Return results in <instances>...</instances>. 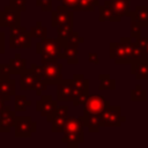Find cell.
I'll return each mask as SVG.
<instances>
[{
    "label": "cell",
    "instance_id": "obj_5",
    "mask_svg": "<svg viewBox=\"0 0 148 148\" xmlns=\"http://www.w3.org/2000/svg\"><path fill=\"white\" fill-rule=\"evenodd\" d=\"M36 53H50L56 54L59 57V59H65L64 50L61 46V43L58 38H43L39 42L36 43Z\"/></svg>",
    "mask_w": 148,
    "mask_h": 148
},
{
    "label": "cell",
    "instance_id": "obj_43",
    "mask_svg": "<svg viewBox=\"0 0 148 148\" xmlns=\"http://www.w3.org/2000/svg\"><path fill=\"white\" fill-rule=\"evenodd\" d=\"M5 106H6V104H5V101H3V99L0 97V113L2 112V110H3V108H5Z\"/></svg>",
    "mask_w": 148,
    "mask_h": 148
},
{
    "label": "cell",
    "instance_id": "obj_26",
    "mask_svg": "<svg viewBox=\"0 0 148 148\" xmlns=\"http://www.w3.org/2000/svg\"><path fill=\"white\" fill-rule=\"evenodd\" d=\"M30 105H31V102L27 98V96L24 94H18V95L14 96V109H15V111L23 112Z\"/></svg>",
    "mask_w": 148,
    "mask_h": 148
},
{
    "label": "cell",
    "instance_id": "obj_9",
    "mask_svg": "<svg viewBox=\"0 0 148 148\" xmlns=\"http://www.w3.org/2000/svg\"><path fill=\"white\" fill-rule=\"evenodd\" d=\"M111 103L104 98L102 95H90L86 104L83 105V113L90 114H101L104 109Z\"/></svg>",
    "mask_w": 148,
    "mask_h": 148
},
{
    "label": "cell",
    "instance_id": "obj_12",
    "mask_svg": "<svg viewBox=\"0 0 148 148\" xmlns=\"http://www.w3.org/2000/svg\"><path fill=\"white\" fill-rule=\"evenodd\" d=\"M57 88V101L66 102L73 101V79H64L56 84Z\"/></svg>",
    "mask_w": 148,
    "mask_h": 148
},
{
    "label": "cell",
    "instance_id": "obj_11",
    "mask_svg": "<svg viewBox=\"0 0 148 148\" xmlns=\"http://www.w3.org/2000/svg\"><path fill=\"white\" fill-rule=\"evenodd\" d=\"M131 74L136 80H148V56L131 62Z\"/></svg>",
    "mask_w": 148,
    "mask_h": 148
},
{
    "label": "cell",
    "instance_id": "obj_16",
    "mask_svg": "<svg viewBox=\"0 0 148 148\" xmlns=\"http://www.w3.org/2000/svg\"><path fill=\"white\" fill-rule=\"evenodd\" d=\"M84 128L86 126L83 121V116H80V117L68 116L62 133H73V134L84 135Z\"/></svg>",
    "mask_w": 148,
    "mask_h": 148
},
{
    "label": "cell",
    "instance_id": "obj_18",
    "mask_svg": "<svg viewBox=\"0 0 148 148\" xmlns=\"http://www.w3.org/2000/svg\"><path fill=\"white\" fill-rule=\"evenodd\" d=\"M59 42L61 43L62 50H64V54H65V59L68 64H74L76 65L79 62V45L68 43L64 39H59Z\"/></svg>",
    "mask_w": 148,
    "mask_h": 148
},
{
    "label": "cell",
    "instance_id": "obj_31",
    "mask_svg": "<svg viewBox=\"0 0 148 148\" xmlns=\"http://www.w3.org/2000/svg\"><path fill=\"white\" fill-rule=\"evenodd\" d=\"M36 77H37V76H36ZM47 86H49V83L45 81V79H43V77H37V79H36V84H35L34 91L36 92L37 96H42L43 92L47 89Z\"/></svg>",
    "mask_w": 148,
    "mask_h": 148
},
{
    "label": "cell",
    "instance_id": "obj_42",
    "mask_svg": "<svg viewBox=\"0 0 148 148\" xmlns=\"http://www.w3.org/2000/svg\"><path fill=\"white\" fill-rule=\"evenodd\" d=\"M5 36L6 34L3 31H0V54L5 53Z\"/></svg>",
    "mask_w": 148,
    "mask_h": 148
},
{
    "label": "cell",
    "instance_id": "obj_39",
    "mask_svg": "<svg viewBox=\"0 0 148 148\" xmlns=\"http://www.w3.org/2000/svg\"><path fill=\"white\" fill-rule=\"evenodd\" d=\"M136 43H138V45L142 49V51L145 52V54L146 56H148V37H143V36H141V37H139V38H136V39H134Z\"/></svg>",
    "mask_w": 148,
    "mask_h": 148
},
{
    "label": "cell",
    "instance_id": "obj_41",
    "mask_svg": "<svg viewBox=\"0 0 148 148\" xmlns=\"http://www.w3.org/2000/svg\"><path fill=\"white\" fill-rule=\"evenodd\" d=\"M88 61L91 62V64L98 65L99 64V57H98V54L95 53V52H89L88 53Z\"/></svg>",
    "mask_w": 148,
    "mask_h": 148
},
{
    "label": "cell",
    "instance_id": "obj_10",
    "mask_svg": "<svg viewBox=\"0 0 148 148\" xmlns=\"http://www.w3.org/2000/svg\"><path fill=\"white\" fill-rule=\"evenodd\" d=\"M62 65L58 62H50V64H43L44 68V79L49 84H57L60 81L64 80L62 76Z\"/></svg>",
    "mask_w": 148,
    "mask_h": 148
},
{
    "label": "cell",
    "instance_id": "obj_21",
    "mask_svg": "<svg viewBox=\"0 0 148 148\" xmlns=\"http://www.w3.org/2000/svg\"><path fill=\"white\" fill-rule=\"evenodd\" d=\"M130 17L136 21L142 28H148V6H136L130 13Z\"/></svg>",
    "mask_w": 148,
    "mask_h": 148
},
{
    "label": "cell",
    "instance_id": "obj_17",
    "mask_svg": "<svg viewBox=\"0 0 148 148\" xmlns=\"http://www.w3.org/2000/svg\"><path fill=\"white\" fill-rule=\"evenodd\" d=\"M104 3L109 5L113 12L116 13V15L118 17H124V16H130V3L131 0H105Z\"/></svg>",
    "mask_w": 148,
    "mask_h": 148
},
{
    "label": "cell",
    "instance_id": "obj_44",
    "mask_svg": "<svg viewBox=\"0 0 148 148\" xmlns=\"http://www.w3.org/2000/svg\"><path fill=\"white\" fill-rule=\"evenodd\" d=\"M58 1H60V2H61V0H58Z\"/></svg>",
    "mask_w": 148,
    "mask_h": 148
},
{
    "label": "cell",
    "instance_id": "obj_2",
    "mask_svg": "<svg viewBox=\"0 0 148 148\" xmlns=\"http://www.w3.org/2000/svg\"><path fill=\"white\" fill-rule=\"evenodd\" d=\"M9 47L10 49H30L31 35L24 27L15 25L9 28Z\"/></svg>",
    "mask_w": 148,
    "mask_h": 148
},
{
    "label": "cell",
    "instance_id": "obj_33",
    "mask_svg": "<svg viewBox=\"0 0 148 148\" xmlns=\"http://www.w3.org/2000/svg\"><path fill=\"white\" fill-rule=\"evenodd\" d=\"M141 28H142V27H141L136 21L131 20V37L134 38V39L141 37V36H142V35H141Z\"/></svg>",
    "mask_w": 148,
    "mask_h": 148
},
{
    "label": "cell",
    "instance_id": "obj_25",
    "mask_svg": "<svg viewBox=\"0 0 148 148\" xmlns=\"http://www.w3.org/2000/svg\"><path fill=\"white\" fill-rule=\"evenodd\" d=\"M99 90H114L116 89V80H113L109 74H99Z\"/></svg>",
    "mask_w": 148,
    "mask_h": 148
},
{
    "label": "cell",
    "instance_id": "obj_4",
    "mask_svg": "<svg viewBox=\"0 0 148 148\" xmlns=\"http://www.w3.org/2000/svg\"><path fill=\"white\" fill-rule=\"evenodd\" d=\"M58 101H54L52 95H42L40 99L36 102V111H38L40 113L42 117H44L46 119V121L52 123L56 112H57V108H58Z\"/></svg>",
    "mask_w": 148,
    "mask_h": 148
},
{
    "label": "cell",
    "instance_id": "obj_29",
    "mask_svg": "<svg viewBox=\"0 0 148 148\" xmlns=\"http://www.w3.org/2000/svg\"><path fill=\"white\" fill-rule=\"evenodd\" d=\"M131 99L132 101H146L147 99V90L142 88L141 84H136L134 89L131 90Z\"/></svg>",
    "mask_w": 148,
    "mask_h": 148
},
{
    "label": "cell",
    "instance_id": "obj_23",
    "mask_svg": "<svg viewBox=\"0 0 148 148\" xmlns=\"http://www.w3.org/2000/svg\"><path fill=\"white\" fill-rule=\"evenodd\" d=\"M8 65H9V67H10L13 74L20 75L23 71L27 69V60H25L24 58H22L20 53H16L13 58H10Z\"/></svg>",
    "mask_w": 148,
    "mask_h": 148
},
{
    "label": "cell",
    "instance_id": "obj_36",
    "mask_svg": "<svg viewBox=\"0 0 148 148\" xmlns=\"http://www.w3.org/2000/svg\"><path fill=\"white\" fill-rule=\"evenodd\" d=\"M9 5L20 12L27 10V0H9Z\"/></svg>",
    "mask_w": 148,
    "mask_h": 148
},
{
    "label": "cell",
    "instance_id": "obj_14",
    "mask_svg": "<svg viewBox=\"0 0 148 148\" xmlns=\"http://www.w3.org/2000/svg\"><path fill=\"white\" fill-rule=\"evenodd\" d=\"M73 99L89 94V80L83 74L73 75Z\"/></svg>",
    "mask_w": 148,
    "mask_h": 148
},
{
    "label": "cell",
    "instance_id": "obj_27",
    "mask_svg": "<svg viewBox=\"0 0 148 148\" xmlns=\"http://www.w3.org/2000/svg\"><path fill=\"white\" fill-rule=\"evenodd\" d=\"M30 35L32 38H38V39H43V38H46L47 37V28L44 27L40 21H37L35 25H32L30 28Z\"/></svg>",
    "mask_w": 148,
    "mask_h": 148
},
{
    "label": "cell",
    "instance_id": "obj_37",
    "mask_svg": "<svg viewBox=\"0 0 148 148\" xmlns=\"http://www.w3.org/2000/svg\"><path fill=\"white\" fill-rule=\"evenodd\" d=\"M32 72V74L37 77H43L44 79V68H43V64L42 65H37V64H31V66L29 67Z\"/></svg>",
    "mask_w": 148,
    "mask_h": 148
},
{
    "label": "cell",
    "instance_id": "obj_19",
    "mask_svg": "<svg viewBox=\"0 0 148 148\" xmlns=\"http://www.w3.org/2000/svg\"><path fill=\"white\" fill-rule=\"evenodd\" d=\"M16 95V80L8 79V80H0V97L8 102L10 97Z\"/></svg>",
    "mask_w": 148,
    "mask_h": 148
},
{
    "label": "cell",
    "instance_id": "obj_20",
    "mask_svg": "<svg viewBox=\"0 0 148 148\" xmlns=\"http://www.w3.org/2000/svg\"><path fill=\"white\" fill-rule=\"evenodd\" d=\"M83 121L86 128L90 133H98L102 127V117L101 114H90V113H83Z\"/></svg>",
    "mask_w": 148,
    "mask_h": 148
},
{
    "label": "cell",
    "instance_id": "obj_1",
    "mask_svg": "<svg viewBox=\"0 0 148 148\" xmlns=\"http://www.w3.org/2000/svg\"><path fill=\"white\" fill-rule=\"evenodd\" d=\"M146 56L138 43L132 40V37H121L119 42L109 44V58L116 64H130Z\"/></svg>",
    "mask_w": 148,
    "mask_h": 148
},
{
    "label": "cell",
    "instance_id": "obj_40",
    "mask_svg": "<svg viewBox=\"0 0 148 148\" xmlns=\"http://www.w3.org/2000/svg\"><path fill=\"white\" fill-rule=\"evenodd\" d=\"M80 0H61V5H64L65 7H67L68 9L76 12L77 6H79Z\"/></svg>",
    "mask_w": 148,
    "mask_h": 148
},
{
    "label": "cell",
    "instance_id": "obj_38",
    "mask_svg": "<svg viewBox=\"0 0 148 148\" xmlns=\"http://www.w3.org/2000/svg\"><path fill=\"white\" fill-rule=\"evenodd\" d=\"M40 61L42 64H50V62H57L59 60V57L56 54H50V53H42L40 54Z\"/></svg>",
    "mask_w": 148,
    "mask_h": 148
},
{
    "label": "cell",
    "instance_id": "obj_7",
    "mask_svg": "<svg viewBox=\"0 0 148 148\" xmlns=\"http://www.w3.org/2000/svg\"><path fill=\"white\" fill-rule=\"evenodd\" d=\"M0 24L1 27L6 28L21 25V12L10 5L3 6V8L0 10Z\"/></svg>",
    "mask_w": 148,
    "mask_h": 148
},
{
    "label": "cell",
    "instance_id": "obj_22",
    "mask_svg": "<svg viewBox=\"0 0 148 148\" xmlns=\"http://www.w3.org/2000/svg\"><path fill=\"white\" fill-rule=\"evenodd\" d=\"M36 76L32 74L30 68H27L20 74V89L21 90H34L36 84Z\"/></svg>",
    "mask_w": 148,
    "mask_h": 148
},
{
    "label": "cell",
    "instance_id": "obj_28",
    "mask_svg": "<svg viewBox=\"0 0 148 148\" xmlns=\"http://www.w3.org/2000/svg\"><path fill=\"white\" fill-rule=\"evenodd\" d=\"M96 7H99L98 0H80L76 12H94Z\"/></svg>",
    "mask_w": 148,
    "mask_h": 148
},
{
    "label": "cell",
    "instance_id": "obj_6",
    "mask_svg": "<svg viewBox=\"0 0 148 148\" xmlns=\"http://www.w3.org/2000/svg\"><path fill=\"white\" fill-rule=\"evenodd\" d=\"M37 131L36 123L29 116L16 117L14 125V134L16 138H30L32 133Z\"/></svg>",
    "mask_w": 148,
    "mask_h": 148
},
{
    "label": "cell",
    "instance_id": "obj_35",
    "mask_svg": "<svg viewBox=\"0 0 148 148\" xmlns=\"http://www.w3.org/2000/svg\"><path fill=\"white\" fill-rule=\"evenodd\" d=\"M36 6L42 12H52V0H36Z\"/></svg>",
    "mask_w": 148,
    "mask_h": 148
},
{
    "label": "cell",
    "instance_id": "obj_13",
    "mask_svg": "<svg viewBox=\"0 0 148 148\" xmlns=\"http://www.w3.org/2000/svg\"><path fill=\"white\" fill-rule=\"evenodd\" d=\"M16 121L15 111H12L9 105H6L0 113V133H9Z\"/></svg>",
    "mask_w": 148,
    "mask_h": 148
},
{
    "label": "cell",
    "instance_id": "obj_34",
    "mask_svg": "<svg viewBox=\"0 0 148 148\" xmlns=\"http://www.w3.org/2000/svg\"><path fill=\"white\" fill-rule=\"evenodd\" d=\"M12 69L8 64H0V80H8L12 76Z\"/></svg>",
    "mask_w": 148,
    "mask_h": 148
},
{
    "label": "cell",
    "instance_id": "obj_15",
    "mask_svg": "<svg viewBox=\"0 0 148 148\" xmlns=\"http://www.w3.org/2000/svg\"><path fill=\"white\" fill-rule=\"evenodd\" d=\"M68 118V106L67 105H58L56 116L52 120V127L51 131L53 133H59L64 131L65 124Z\"/></svg>",
    "mask_w": 148,
    "mask_h": 148
},
{
    "label": "cell",
    "instance_id": "obj_24",
    "mask_svg": "<svg viewBox=\"0 0 148 148\" xmlns=\"http://www.w3.org/2000/svg\"><path fill=\"white\" fill-rule=\"evenodd\" d=\"M98 10H99V22H105V21H109V22H119L121 18L118 17L116 15V13L113 12V9L104 3L103 6H99L98 7Z\"/></svg>",
    "mask_w": 148,
    "mask_h": 148
},
{
    "label": "cell",
    "instance_id": "obj_3",
    "mask_svg": "<svg viewBox=\"0 0 148 148\" xmlns=\"http://www.w3.org/2000/svg\"><path fill=\"white\" fill-rule=\"evenodd\" d=\"M101 117L102 127H119L126 121V117L121 114V108L119 105H108L101 113Z\"/></svg>",
    "mask_w": 148,
    "mask_h": 148
},
{
    "label": "cell",
    "instance_id": "obj_45",
    "mask_svg": "<svg viewBox=\"0 0 148 148\" xmlns=\"http://www.w3.org/2000/svg\"><path fill=\"white\" fill-rule=\"evenodd\" d=\"M0 27H1V24H0Z\"/></svg>",
    "mask_w": 148,
    "mask_h": 148
},
{
    "label": "cell",
    "instance_id": "obj_30",
    "mask_svg": "<svg viewBox=\"0 0 148 148\" xmlns=\"http://www.w3.org/2000/svg\"><path fill=\"white\" fill-rule=\"evenodd\" d=\"M58 39H64V40H66V42H68V43L75 44V45H79V44L84 43V38L81 37L80 34H79L77 31H74V30H72V31L68 34L67 37H65V38H58Z\"/></svg>",
    "mask_w": 148,
    "mask_h": 148
},
{
    "label": "cell",
    "instance_id": "obj_32",
    "mask_svg": "<svg viewBox=\"0 0 148 148\" xmlns=\"http://www.w3.org/2000/svg\"><path fill=\"white\" fill-rule=\"evenodd\" d=\"M73 30V24H64L56 28L57 31V38H65L68 36V34Z\"/></svg>",
    "mask_w": 148,
    "mask_h": 148
},
{
    "label": "cell",
    "instance_id": "obj_8",
    "mask_svg": "<svg viewBox=\"0 0 148 148\" xmlns=\"http://www.w3.org/2000/svg\"><path fill=\"white\" fill-rule=\"evenodd\" d=\"M73 10L68 9L64 5H59L56 10L51 12V25L57 28L64 24H73Z\"/></svg>",
    "mask_w": 148,
    "mask_h": 148
}]
</instances>
